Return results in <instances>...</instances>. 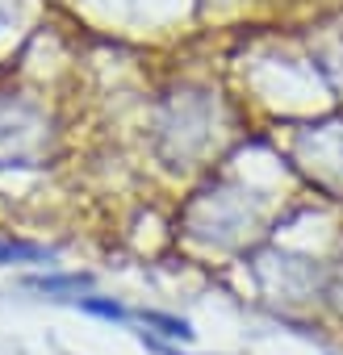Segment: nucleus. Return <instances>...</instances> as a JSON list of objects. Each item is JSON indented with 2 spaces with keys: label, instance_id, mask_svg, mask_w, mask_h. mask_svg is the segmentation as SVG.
<instances>
[{
  "label": "nucleus",
  "instance_id": "f03ea898",
  "mask_svg": "<svg viewBox=\"0 0 343 355\" xmlns=\"http://www.w3.org/2000/svg\"><path fill=\"white\" fill-rule=\"evenodd\" d=\"M38 259H55V251L34 247V243H5L0 239V263H38Z\"/></svg>",
  "mask_w": 343,
  "mask_h": 355
},
{
  "label": "nucleus",
  "instance_id": "20e7f679",
  "mask_svg": "<svg viewBox=\"0 0 343 355\" xmlns=\"http://www.w3.org/2000/svg\"><path fill=\"white\" fill-rule=\"evenodd\" d=\"M76 305H80V309H88V313H101V318L126 322V309H122V305H113V301H101V297H80Z\"/></svg>",
  "mask_w": 343,
  "mask_h": 355
},
{
  "label": "nucleus",
  "instance_id": "f257e3e1",
  "mask_svg": "<svg viewBox=\"0 0 343 355\" xmlns=\"http://www.w3.org/2000/svg\"><path fill=\"white\" fill-rule=\"evenodd\" d=\"M88 284H92L88 276H34V280H30V288H38V293H51V297L76 293V301H80V293H84Z\"/></svg>",
  "mask_w": 343,
  "mask_h": 355
},
{
  "label": "nucleus",
  "instance_id": "7ed1b4c3",
  "mask_svg": "<svg viewBox=\"0 0 343 355\" xmlns=\"http://www.w3.org/2000/svg\"><path fill=\"white\" fill-rule=\"evenodd\" d=\"M142 322L147 326H155L159 334H167V338H193V326L185 322V318H167V313H142Z\"/></svg>",
  "mask_w": 343,
  "mask_h": 355
},
{
  "label": "nucleus",
  "instance_id": "39448f33",
  "mask_svg": "<svg viewBox=\"0 0 343 355\" xmlns=\"http://www.w3.org/2000/svg\"><path fill=\"white\" fill-rule=\"evenodd\" d=\"M151 347H155L159 355H181V351H172V347H163V343H151Z\"/></svg>",
  "mask_w": 343,
  "mask_h": 355
}]
</instances>
